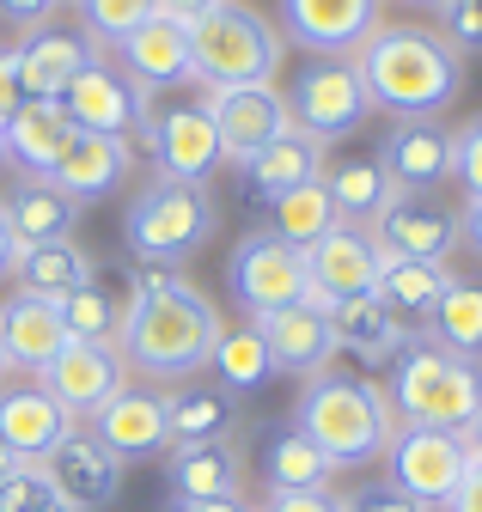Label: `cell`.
I'll return each instance as SVG.
<instances>
[{
    "label": "cell",
    "instance_id": "1",
    "mask_svg": "<svg viewBox=\"0 0 482 512\" xmlns=\"http://www.w3.org/2000/svg\"><path fill=\"white\" fill-rule=\"evenodd\" d=\"M220 311L214 299L184 281L177 269H153L141 263L123 287V324H116V348H123L129 372H147V378H196L208 360H214V342H220Z\"/></svg>",
    "mask_w": 482,
    "mask_h": 512
},
{
    "label": "cell",
    "instance_id": "2",
    "mask_svg": "<svg viewBox=\"0 0 482 512\" xmlns=\"http://www.w3.org/2000/svg\"><path fill=\"white\" fill-rule=\"evenodd\" d=\"M354 68L373 110H391L397 122H434L464 92V55L428 25H379L354 49Z\"/></svg>",
    "mask_w": 482,
    "mask_h": 512
},
{
    "label": "cell",
    "instance_id": "3",
    "mask_svg": "<svg viewBox=\"0 0 482 512\" xmlns=\"http://www.w3.org/2000/svg\"><path fill=\"white\" fill-rule=\"evenodd\" d=\"M293 427L306 433L336 470H360V464H373V458L391 452V439H397L403 421H397V409L385 397V384L330 366V372L306 378V391H299V403H293Z\"/></svg>",
    "mask_w": 482,
    "mask_h": 512
},
{
    "label": "cell",
    "instance_id": "4",
    "mask_svg": "<svg viewBox=\"0 0 482 512\" xmlns=\"http://www.w3.org/2000/svg\"><path fill=\"white\" fill-rule=\"evenodd\" d=\"M391 409L409 427H446L464 433V421L482 409V366L464 354H446L428 336H409L391 360Z\"/></svg>",
    "mask_w": 482,
    "mask_h": 512
},
{
    "label": "cell",
    "instance_id": "5",
    "mask_svg": "<svg viewBox=\"0 0 482 512\" xmlns=\"http://www.w3.org/2000/svg\"><path fill=\"white\" fill-rule=\"evenodd\" d=\"M287 61V43L275 19H263L245 0H220L208 19L190 25V68L208 92L226 86H269Z\"/></svg>",
    "mask_w": 482,
    "mask_h": 512
},
{
    "label": "cell",
    "instance_id": "6",
    "mask_svg": "<svg viewBox=\"0 0 482 512\" xmlns=\"http://www.w3.org/2000/svg\"><path fill=\"white\" fill-rule=\"evenodd\" d=\"M214 232H220V202L202 183L153 177L123 208V244H129L135 263H153V269H171V263H184V256H196Z\"/></svg>",
    "mask_w": 482,
    "mask_h": 512
},
{
    "label": "cell",
    "instance_id": "7",
    "mask_svg": "<svg viewBox=\"0 0 482 512\" xmlns=\"http://www.w3.org/2000/svg\"><path fill=\"white\" fill-rule=\"evenodd\" d=\"M373 116V98H367V80H360L354 55H306L293 68V86H287V122L306 128L312 141L336 147L348 135H360V122Z\"/></svg>",
    "mask_w": 482,
    "mask_h": 512
},
{
    "label": "cell",
    "instance_id": "8",
    "mask_svg": "<svg viewBox=\"0 0 482 512\" xmlns=\"http://www.w3.org/2000/svg\"><path fill=\"white\" fill-rule=\"evenodd\" d=\"M141 147H147V159H153V171L165 183H202L208 189V177L226 171L214 116H208V104H190V98H177V104L153 98L147 128H141Z\"/></svg>",
    "mask_w": 482,
    "mask_h": 512
},
{
    "label": "cell",
    "instance_id": "9",
    "mask_svg": "<svg viewBox=\"0 0 482 512\" xmlns=\"http://www.w3.org/2000/svg\"><path fill=\"white\" fill-rule=\"evenodd\" d=\"M62 110L68 122L80 128V135H104V141H141L147 128V110H153V92H141L116 61H92V68H80L62 92Z\"/></svg>",
    "mask_w": 482,
    "mask_h": 512
},
{
    "label": "cell",
    "instance_id": "10",
    "mask_svg": "<svg viewBox=\"0 0 482 512\" xmlns=\"http://www.w3.org/2000/svg\"><path fill=\"white\" fill-rule=\"evenodd\" d=\"M226 287H232V299L245 305L251 317H269V311H281V305L312 293L306 287V256H299L293 244H281L275 232H245L232 244Z\"/></svg>",
    "mask_w": 482,
    "mask_h": 512
},
{
    "label": "cell",
    "instance_id": "11",
    "mask_svg": "<svg viewBox=\"0 0 482 512\" xmlns=\"http://www.w3.org/2000/svg\"><path fill=\"white\" fill-rule=\"evenodd\" d=\"M385 464H391V482L403 494H415L421 506H446L458 494L464 470H470V445L458 433H446V427H409L403 421Z\"/></svg>",
    "mask_w": 482,
    "mask_h": 512
},
{
    "label": "cell",
    "instance_id": "12",
    "mask_svg": "<svg viewBox=\"0 0 482 512\" xmlns=\"http://www.w3.org/2000/svg\"><path fill=\"white\" fill-rule=\"evenodd\" d=\"M43 391L68 409V421H98L110 409L116 391H129V360L116 342H68L62 354L49 360L43 372Z\"/></svg>",
    "mask_w": 482,
    "mask_h": 512
},
{
    "label": "cell",
    "instance_id": "13",
    "mask_svg": "<svg viewBox=\"0 0 482 512\" xmlns=\"http://www.w3.org/2000/svg\"><path fill=\"white\" fill-rule=\"evenodd\" d=\"M275 19L281 43L306 55H354L385 25V0H275Z\"/></svg>",
    "mask_w": 482,
    "mask_h": 512
},
{
    "label": "cell",
    "instance_id": "14",
    "mask_svg": "<svg viewBox=\"0 0 482 512\" xmlns=\"http://www.w3.org/2000/svg\"><path fill=\"white\" fill-rule=\"evenodd\" d=\"M208 116H214V135H220V159L238 171L251 153H263L275 135H287V92L269 80V86H226V92H208L202 98Z\"/></svg>",
    "mask_w": 482,
    "mask_h": 512
},
{
    "label": "cell",
    "instance_id": "15",
    "mask_svg": "<svg viewBox=\"0 0 482 512\" xmlns=\"http://www.w3.org/2000/svg\"><path fill=\"white\" fill-rule=\"evenodd\" d=\"M37 470L49 476V488L62 494L74 512H104V506L123 500V464H116V452L92 427H74Z\"/></svg>",
    "mask_w": 482,
    "mask_h": 512
},
{
    "label": "cell",
    "instance_id": "16",
    "mask_svg": "<svg viewBox=\"0 0 482 512\" xmlns=\"http://www.w3.org/2000/svg\"><path fill=\"white\" fill-rule=\"evenodd\" d=\"M257 336L269 342V360H275V378H318L330 372L336 360V336H330V305L324 299H293L269 317H251Z\"/></svg>",
    "mask_w": 482,
    "mask_h": 512
},
{
    "label": "cell",
    "instance_id": "17",
    "mask_svg": "<svg viewBox=\"0 0 482 512\" xmlns=\"http://www.w3.org/2000/svg\"><path fill=\"white\" fill-rule=\"evenodd\" d=\"M299 256H306V287H312V299H324V305L373 293L379 263H385V250L373 244V232L367 226H342V220L318 244H306Z\"/></svg>",
    "mask_w": 482,
    "mask_h": 512
},
{
    "label": "cell",
    "instance_id": "18",
    "mask_svg": "<svg viewBox=\"0 0 482 512\" xmlns=\"http://www.w3.org/2000/svg\"><path fill=\"white\" fill-rule=\"evenodd\" d=\"M367 232L385 256H415V263H446L458 250V214L434 196H391Z\"/></svg>",
    "mask_w": 482,
    "mask_h": 512
},
{
    "label": "cell",
    "instance_id": "19",
    "mask_svg": "<svg viewBox=\"0 0 482 512\" xmlns=\"http://www.w3.org/2000/svg\"><path fill=\"white\" fill-rule=\"evenodd\" d=\"M116 68H123L141 92H177L184 80H196V68H190V25H177V19H165V13H153V19H141L123 43H116Z\"/></svg>",
    "mask_w": 482,
    "mask_h": 512
},
{
    "label": "cell",
    "instance_id": "20",
    "mask_svg": "<svg viewBox=\"0 0 482 512\" xmlns=\"http://www.w3.org/2000/svg\"><path fill=\"white\" fill-rule=\"evenodd\" d=\"M373 159L385 165L397 196H428V189H440L452 177V135L440 122H421V116L415 122H391Z\"/></svg>",
    "mask_w": 482,
    "mask_h": 512
},
{
    "label": "cell",
    "instance_id": "21",
    "mask_svg": "<svg viewBox=\"0 0 482 512\" xmlns=\"http://www.w3.org/2000/svg\"><path fill=\"white\" fill-rule=\"evenodd\" d=\"M80 141V128L68 122L62 98H25L7 128H0V147H7V165L19 177H55V165H62V153Z\"/></svg>",
    "mask_w": 482,
    "mask_h": 512
},
{
    "label": "cell",
    "instance_id": "22",
    "mask_svg": "<svg viewBox=\"0 0 482 512\" xmlns=\"http://www.w3.org/2000/svg\"><path fill=\"white\" fill-rule=\"evenodd\" d=\"M92 433L116 452V464H159L171 452V427H165V397L159 391H141V384H129V391H116L110 409L92 421Z\"/></svg>",
    "mask_w": 482,
    "mask_h": 512
},
{
    "label": "cell",
    "instance_id": "23",
    "mask_svg": "<svg viewBox=\"0 0 482 512\" xmlns=\"http://www.w3.org/2000/svg\"><path fill=\"white\" fill-rule=\"evenodd\" d=\"M13 55H19V86H25V98H62L68 80H74L80 68H92L104 49H98L86 31L37 25V31H25V43H19Z\"/></svg>",
    "mask_w": 482,
    "mask_h": 512
},
{
    "label": "cell",
    "instance_id": "24",
    "mask_svg": "<svg viewBox=\"0 0 482 512\" xmlns=\"http://www.w3.org/2000/svg\"><path fill=\"white\" fill-rule=\"evenodd\" d=\"M324 165H330V147L324 141H312L306 128H287V135H275L263 153H251L245 165H238V177H245V189H251V202H281L287 189H299V183H318L324 177Z\"/></svg>",
    "mask_w": 482,
    "mask_h": 512
},
{
    "label": "cell",
    "instance_id": "25",
    "mask_svg": "<svg viewBox=\"0 0 482 512\" xmlns=\"http://www.w3.org/2000/svg\"><path fill=\"white\" fill-rule=\"evenodd\" d=\"M80 214H86V208H80L74 196H62V189H55L49 177H19L7 196H0V220H7V232H13L19 250L74 238Z\"/></svg>",
    "mask_w": 482,
    "mask_h": 512
},
{
    "label": "cell",
    "instance_id": "26",
    "mask_svg": "<svg viewBox=\"0 0 482 512\" xmlns=\"http://www.w3.org/2000/svg\"><path fill=\"white\" fill-rule=\"evenodd\" d=\"M68 433H74V421H68V409H62V403L43 391V378L13 384V391H0V439H7L25 464H43V458H49Z\"/></svg>",
    "mask_w": 482,
    "mask_h": 512
},
{
    "label": "cell",
    "instance_id": "27",
    "mask_svg": "<svg viewBox=\"0 0 482 512\" xmlns=\"http://www.w3.org/2000/svg\"><path fill=\"white\" fill-rule=\"evenodd\" d=\"M129 177H135V147H129V141L80 135V141L62 153V165H55L49 183L62 189V196H74L80 208H92V202L116 196V189H129Z\"/></svg>",
    "mask_w": 482,
    "mask_h": 512
},
{
    "label": "cell",
    "instance_id": "28",
    "mask_svg": "<svg viewBox=\"0 0 482 512\" xmlns=\"http://www.w3.org/2000/svg\"><path fill=\"white\" fill-rule=\"evenodd\" d=\"M0 348H7V366L43 378L49 360L68 348V330H62V311L49 299H31V293H13L0 299Z\"/></svg>",
    "mask_w": 482,
    "mask_h": 512
},
{
    "label": "cell",
    "instance_id": "29",
    "mask_svg": "<svg viewBox=\"0 0 482 512\" xmlns=\"http://www.w3.org/2000/svg\"><path fill=\"white\" fill-rule=\"evenodd\" d=\"M452 287V269L446 263H415V256H385L379 263V281H373V299L397 317L403 336H421L428 317L440 305V293Z\"/></svg>",
    "mask_w": 482,
    "mask_h": 512
},
{
    "label": "cell",
    "instance_id": "30",
    "mask_svg": "<svg viewBox=\"0 0 482 512\" xmlns=\"http://www.w3.org/2000/svg\"><path fill=\"white\" fill-rule=\"evenodd\" d=\"M238 476H245V458H238L232 439L177 445V452H165L171 500H232L238 494Z\"/></svg>",
    "mask_w": 482,
    "mask_h": 512
},
{
    "label": "cell",
    "instance_id": "31",
    "mask_svg": "<svg viewBox=\"0 0 482 512\" xmlns=\"http://www.w3.org/2000/svg\"><path fill=\"white\" fill-rule=\"evenodd\" d=\"M330 336H336V354H354L360 366H391L403 354V330H397V317L373 299V293H360V299H336L330 305Z\"/></svg>",
    "mask_w": 482,
    "mask_h": 512
},
{
    "label": "cell",
    "instance_id": "32",
    "mask_svg": "<svg viewBox=\"0 0 482 512\" xmlns=\"http://www.w3.org/2000/svg\"><path fill=\"white\" fill-rule=\"evenodd\" d=\"M13 281H19V293H31V299L62 305L68 293H80L86 281H98V263H92L74 238H62V244H31V250L13 256Z\"/></svg>",
    "mask_w": 482,
    "mask_h": 512
},
{
    "label": "cell",
    "instance_id": "33",
    "mask_svg": "<svg viewBox=\"0 0 482 512\" xmlns=\"http://www.w3.org/2000/svg\"><path fill=\"white\" fill-rule=\"evenodd\" d=\"M238 421V397H226L220 384H196L184 378L177 391H165V427H171V452L177 445H208L226 439Z\"/></svg>",
    "mask_w": 482,
    "mask_h": 512
},
{
    "label": "cell",
    "instance_id": "34",
    "mask_svg": "<svg viewBox=\"0 0 482 512\" xmlns=\"http://www.w3.org/2000/svg\"><path fill=\"white\" fill-rule=\"evenodd\" d=\"M324 189H330V208H336V220H342V226H373V220H379V208L397 196L391 177H385V165H379L373 153L330 159V165H324Z\"/></svg>",
    "mask_w": 482,
    "mask_h": 512
},
{
    "label": "cell",
    "instance_id": "35",
    "mask_svg": "<svg viewBox=\"0 0 482 512\" xmlns=\"http://www.w3.org/2000/svg\"><path fill=\"white\" fill-rule=\"evenodd\" d=\"M330 482H336V464L299 427H281V433L263 439V488L269 494H312V488H330Z\"/></svg>",
    "mask_w": 482,
    "mask_h": 512
},
{
    "label": "cell",
    "instance_id": "36",
    "mask_svg": "<svg viewBox=\"0 0 482 512\" xmlns=\"http://www.w3.org/2000/svg\"><path fill=\"white\" fill-rule=\"evenodd\" d=\"M208 366H214V378H220L226 397H251V391H263V384L275 378V360H269V342L257 336V324H232V330H220Z\"/></svg>",
    "mask_w": 482,
    "mask_h": 512
},
{
    "label": "cell",
    "instance_id": "37",
    "mask_svg": "<svg viewBox=\"0 0 482 512\" xmlns=\"http://www.w3.org/2000/svg\"><path fill=\"white\" fill-rule=\"evenodd\" d=\"M421 336L440 342L446 354L476 360L482 354V287L452 275V287L440 293V305H434V317H428V330H421Z\"/></svg>",
    "mask_w": 482,
    "mask_h": 512
},
{
    "label": "cell",
    "instance_id": "38",
    "mask_svg": "<svg viewBox=\"0 0 482 512\" xmlns=\"http://www.w3.org/2000/svg\"><path fill=\"white\" fill-rule=\"evenodd\" d=\"M330 226H336V208H330V189H324V177H318V183H299V189H287L281 202H269V232H275L281 244H293V250L318 244Z\"/></svg>",
    "mask_w": 482,
    "mask_h": 512
},
{
    "label": "cell",
    "instance_id": "39",
    "mask_svg": "<svg viewBox=\"0 0 482 512\" xmlns=\"http://www.w3.org/2000/svg\"><path fill=\"white\" fill-rule=\"evenodd\" d=\"M55 311H62L68 342H116V324H123V293H110L104 281H86L80 293H68Z\"/></svg>",
    "mask_w": 482,
    "mask_h": 512
},
{
    "label": "cell",
    "instance_id": "40",
    "mask_svg": "<svg viewBox=\"0 0 482 512\" xmlns=\"http://www.w3.org/2000/svg\"><path fill=\"white\" fill-rule=\"evenodd\" d=\"M74 13H80L86 37H92L98 49H116L141 19H153L159 7H153V0H74Z\"/></svg>",
    "mask_w": 482,
    "mask_h": 512
},
{
    "label": "cell",
    "instance_id": "41",
    "mask_svg": "<svg viewBox=\"0 0 482 512\" xmlns=\"http://www.w3.org/2000/svg\"><path fill=\"white\" fill-rule=\"evenodd\" d=\"M452 177H458L464 196H482V116L452 128Z\"/></svg>",
    "mask_w": 482,
    "mask_h": 512
},
{
    "label": "cell",
    "instance_id": "42",
    "mask_svg": "<svg viewBox=\"0 0 482 512\" xmlns=\"http://www.w3.org/2000/svg\"><path fill=\"white\" fill-rule=\"evenodd\" d=\"M440 37L458 55H482V0H446L440 7Z\"/></svg>",
    "mask_w": 482,
    "mask_h": 512
},
{
    "label": "cell",
    "instance_id": "43",
    "mask_svg": "<svg viewBox=\"0 0 482 512\" xmlns=\"http://www.w3.org/2000/svg\"><path fill=\"white\" fill-rule=\"evenodd\" d=\"M49 500H55V488H49V476L37 464H19L7 482H0V512H43Z\"/></svg>",
    "mask_w": 482,
    "mask_h": 512
},
{
    "label": "cell",
    "instance_id": "44",
    "mask_svg": "<svg viewBox=\"0 0 482 512\" xmlns=\"http://www.w3.org/2000/svg\"><path fill=\"white\" fill-rule=\"evenodd\" d=\"M342 512H428V506H421L415 494H403L397 482H360V488H348L342 494Z\"/></svg>",
    "mask_w": 482,
    "mask_h": 512
},
{
    "label": "cell",
    "instance_id": "45",
    "mask_svg": "<svg viewBox=\"0 0 482 512\" xmlns=\"http://www.w3.org/2000/svg\"><path fill=\"white\" fill-rule=\"evenodd\" d=\"M257 512H342V494L312 488V494H269Z\"/></svg>",
    "mask_w": 482,
    "mask_h": 512
},
{
    "label": "cell",
    "instance_id": "46",
    "mask_svg": "<svg viewBox=\"0 0 482 512\" xmlns=\"http://www.w3.org/2000/svg\"><path fill=\"white\" fill-rule=\"evenodd\" d=\"M55 7H62V0H0V19L19 25V31H37V25L55 19Z\"/></svg>",
    "mask_w": 482,
    "mask_h": 512
},
{
    "label": "cell",
    "instance_id": "47",
    "mask_svg": "<svg viewBox=\"0 0 482 512\" xmlns=\"http://www.w3.org/2000/svg\"><path fill=\"white\" fill-rule=\"evenodd\" d=\"M25 104V86H19V55L0 49V128H7V116Z\"/></svg>",
    "mask_w": 482,
    "mask_h": 512
},
{
    "label": "cell",
    "instance_id": "48",
    "mask_svg": "<svg viewBox=\"0 0 482 512\" xmlns=\"http://www.w3.org/2000/svg\"><path fill=\"white\" fill-rule=\"evenodd\" d=\"M458 244L470 256H482V196H464V208H458Z\"/></svg>",
    "mask_w": 482,
    "mask_h": 512
},
{
    "label": "cell",
    "instance_id": "49",
    "mask_svg": "<svg viewBox=\"0 0 482 512\" xmlns=\"http://www.w3.org/2000/svg\"><path fill=\"white\" fill-rule=\"evenodd\" d=\"M446 512H482V458H470V470H464L458 494L446 500Z\"/></svg>",
    "mask_w": 482,
    "mask_h": 512
},
{
    "label": "cell",
    "instance_id": "50",
    "mask_svg": "<svg viewBox=\"0 0 482 512\" xmlns=\"http://www.w3.org/2000/svg\"><path fill=\"white\" fill-rule=\"evenodd\" d=\"M153 7L165 13V19H177V25H196V19H208L220 0H153Z\"/></svg>",
    "mask_w": 482,
    "mask_h": 512
},
{
    "label": "cell",
    "instance_id": "51",
    "mask_svg": "<svg viewBox=\"0 0 482 512\" xmlns=\"http://www.w3.org/2000/svg\"><path fill=\"white\" fill-rule=\"evenodd\" d=\"M165 512H257V506L232 494V500H171Z\"/></svg>",
    "mask_w": 482,
    "mask_h": 512
},
{
    "label": "cell",
    "instance_id": "52",
    "mask_svg": "<svg viewBox=\"0 0 482 512\" xmlns=\"http://www.w3.org/2000/svg\"><path fill=\"white\" fill-rule=\"evenodd\" d=\"M13 256H19V244H13L7 220H0V281H13Z\"/></svg>",
    "mask_w": 482,
    "mask_h": 512
},
{
    "label": "cell",
    "instance_id": "53",
    "mask_svg": "<svg viewBox=\"0 0 482 512\" xmlns=\"http://www.w3.org/2000/svg\"><path fill=\"white\" fill-rule=\"evenodd\" d=\"M458 439L470 445V458H482V409H476V415L464 421V433H458Z\"/></svg>",
    "mask_w": 482,
    "mask_h": 512
},
{
    "label": "cell",
    "instance_id": "54",
    "mask_svg": "<svg viewBox=\"0 0 482 512\" xmlns=\"http://www.w3.org/2000/svg\"><path fill=\"white\" fill-rule=\"evenodd\" d=\"M19 464H25V458H19V452H13V445H7V439H0V482H7V476H13V470H19Z\"/></svg>",
    "mask_w": 482,
    "mask_h": 512
},
{
    "label": "cell",
    "instance_id": "55",
    "mask_svg": "<svg viewBox=\"0 0 482 512\" xmlns=\"http://www.w3.org/2000/svg\"><path fill=\"white\" fill-rule=\"evenodd\" d=\"M403 7H434V13H440V7H446V0H403Z\"/></svg>",
    "mask_w": 482,
    "mask_h": 512
},
{
    "label": "cell",
    "instance_id": "56",
    "mask_svg": "<svg viewBox=\"0 0 482 512\" xmlns=\"http://www.w3.org/2000/svg\"><path fill=\"white\" fill-rule=\"evenodd\" d=\"M7 372H13V366H7V348H0V378H7Z\"/></svg>",
    "mask_w": 482,
    "mask_h": 512
},
{
    "label": "cell",
    "instance_id": "57",
    "mask_svg": "<svg viewBox=\"0 0 482 512\" xmlns=\"http://www.w3.org/2000/svg\"><path fill=\"white\" fill-rule=\"evenodd\" d=\"M0 165H7V147H0Z\"/></svg>",
    "mask_w": 482,
    "mask_h": 512
}]
</instances>
